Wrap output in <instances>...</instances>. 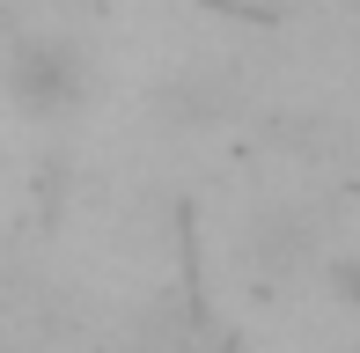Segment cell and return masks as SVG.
Masks as SVG:
<instances>
[{"label": "cell", "instance_id": "1", "mask_svg": "<svg viewBox=\"0 0 360 353\" xmlns=\"http://www.w3.org/2000/svg\"><path fill=\"white\" fill-rule=\"evenodd\" d=\"M8 74H15V96L37 103V110H59L81 89V59L67 52V44H22V52L8 59Z\"/></svg>", "mask_w": 360, "mask_h": 353}]
</instances>
